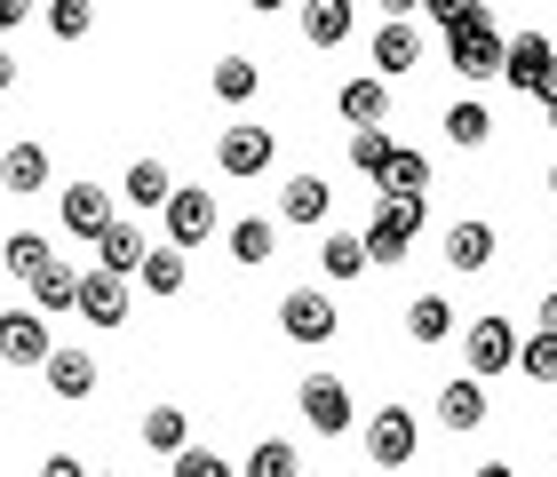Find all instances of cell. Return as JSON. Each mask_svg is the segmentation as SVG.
Returning a JSON list of instances; mask_svg holds the SVG:
<instances>
[{
    "label": "cell",
    "mask_w": 557,
    "mask_h": 477,
    "mask_svg": "<svg viewBox=\"0 0 557 477\" xmlns=\"http://www.w3.org/2000/svg\"><path fill=\"white\" fill-rule=\"evenodd\" d=\"M24 16H33V9H24V0H0V33H16Z\"/></svg>",
    "instance_id": "obj_39"
},
{
    "label": "cell",
    "mask_w": 557,
    "mask_h": 477,
    "mask_svg": "<svg viewBox=\"0 0 557 477\" xmlns=\"http://www.w3.org/2000/svg\"><path fill=\"white\" fill-rule=\"evenodd\" d=\"M48 143H9V152H0V191L9 199H40L48 191Z\"/></svg>",
    "instance_id": "obj_14"
},
{
    "label": "cell",
    "mask_w": 557,
    "mask_h": 477,
    "mask_svg": "<svg viewBox=\"0 0 557 477\" xmlns=\"http://www.w3.org/2000/svg\"><path fill=\"white\" fill-rule=\"evenodd\" d=\"M295 406H302V422H311L319 438H343L350 430V382H343V374H302Z\"/></svg>",
    "instance_id": "obj_3"
},
{
    "label": "cell",
    "mask_w": 557,
    "mask_h": 477,
    "mask_svg": "<svg viewBox=\"0 0 557 477\" xmlns=\"http://www.w3.org/2000/svg\"><path fill=\"white\" fill-rule=\"evenodd\" d=\"M350 33V0H311V9H302V40L311 48H335Z\"/></svg>",
    "instance_id": "obj_30"
},
{
    "label": "cell",
    "mask_w": 557,
    "mask_h": 477,
    "mask_svg": "<svg viewBox=\"0 0 557 477\" xmlns=\"http://www.w3.org/2000/svg\"><path fill=\"white\" fill-rule=\"evenodd\" d=\"M391 152H398V143H391V128H350V167H359L367 184H383Z\"/></svg>",
    "instance_id": "obj_32"
},
{
    "label": "cell",
    "mask_w": 557,
    "mask_h": 477,
    "mask_svg": "<svg viewBox=\"0 0 557 477\" xmlns=\"http://www.w3.org/2000/svg\"><path fill=\"white\" fill-rule=\"evenodd\" d=\"M319 271H326V279H359V271H367V247H359V231H326V247H319Z\"/></svg>",
    "instance_id": "obj_33"
},
{
    "label": "cell",
    "mask_w": 557,
    "mask_h": 477,
    "mask_svg": "<svg viewBox=\"0 0 557 477\" xmlns=\"http://www.w3.org/2000/svg\"><path fill=\"white\" fill-rule=\"evenodd\" d=\"M72 311H81L88 326H128V279H112V271H81Z\"/></svg>",
    "instance_id": "obj_12"
},
{
    "label": "cell",
    "mask_w": 557,
    "mask_h": 477,
    "mask_svg": "<svg viewBox=\"0 0 557 477\" xmlns=\"http://www.w3.org/2000/svg\"><path fill=\"white\" fill-rule=\"evenodd\" d=\"M57 215H64V231H72V239H88V247H96V239H104V223H112L120 208L104 199V184H64V191H57Z\"/></svg>",
    "instance_id": "obj_10"
},
{
    "label": "cell",
    "mask_w": 557,
    "mask_h": 477,
    "mask_svg": "<svg viewBox=\"0 0 557 477\" xmlns=\"http://www.w3.org/2000/svg\"><path fill=\"white\" fill-rule=\"evenodd\" d=\"M48 350H57V342H48V318L33 303L0 311V359H9V366H48Z\"/></svg>",
    "instance_id": "obj_9"
},
{
    "label": "cell",
    "mask_w": 557,
    "mask_h": 477,
    "mask_svg": "<svg viewBox=\"0 0 557 477\" xmlns=\"http://www.w3.org/2000/svg\"><path fill=\"white\" fill-rule=\"evenodd\" d=\"M208 88H215V96H223V104H232V112H239V104H256V88H263V72H256V57H223V64L208 72Z\"/></svg>",
    "instance_id": "obj_23"
},
{
    "label": "cell",
    "mask_w": 557,
    "mask_h": 477,
    "mask_svg": "<svg viewBox=\"0 0 557 477\" xmlns=\"http://www.w3.org/2000/svg\"><path fill=\"white\" fill-rule=\"evenodd\" d=\"M542 112H549V128H557V88H549V96H542Z\"/></svg>",
    "instance_id": "obj_43"
},
{
    "label": "cell",
    "mask_w": 557,
    "mask_h": 477,
    "mask_svg": "<svg viewBox=\"0 0 557 477\" xmlns=\"http://www.w3.org/2000/svg\"><path fill=\"white\" fill-rule=\"evenodd\" d=\"M414 445H422V430H414L407 406H383V414L367 422V462H374V469H407Z\"/></svg>",
    "instance_id": "obj_8"
},
{
    "label": "cell",
    "mask_w": 557,
    "mask_h": 477,
    "mask_svg": "<svg viewBox=\"0 0 557 477\" xmlns=\"http://www.w3.org/2000/svg\"><path fill=\"white\" fill-rule=\"evenodd\" d=\"M271 247H278V231H271L263 215H239V223H232V263H239V271H263Z\"/></svg>",
    "instance_id": "obj_26"
},
{
    "label": "cell",
    "mask_w": 557,
    "mask_h": 477,
    "mask_svg": "<svg viewBox=\"0 0 557 477\" xmlns=\"http://www.w3.org/2000/svg\"><path fill=\"white\" fill-rule=\"evenodd\" d=\"M175 477H232V462H223V454H199V445H184V454H175Z\"/></svg>",
    "instance_id": "obj_37"
},
{
    "label": "cell",
    "mask_w": 557,
    "mask_h": 477,
    "mask_svg": "<svg viewBox=\"0 0 557 477\" xmlns=\"http://www.w3.org/2000/svg\"><path fill=\"white\" fill-rule=\"evenodd\" d=\"M160 215H168V247L175 255L199 247V239H215V191H199V184H175Z\"/></svg>",
    "instance_id": "obj_6"
},
{
    "label": "cell",
    "mask_w": 557,
    "mask_h": 477,
    "mask_svg": "<svg viewBox=\"0 0 557 477\" xmlns=\"http://www.w3.org/2000/svg\"><path fill=\"white\" fill-rule=\"evenodd\" d=\"M462 359H470V382H494V374L518 366V326L510 318H478L462 335Z\"/></svg>",
    "instance_id": "obj_4"
},
{
    "label": "cell",
    "mask_w": 557,
    "mask_h": 477,
    "mask_svg": "<svg viewBox=\"0 0 557 477\" xmlns=\"http://www.w3.org/2000/svg\"><path fill=\"white\" fill-rule=\"evenodd\" d=\"M96 255H104L96 271H112V279H136V271H144V255H151V239L136 231L128 215H112V223H104V239H96Z\"/></svg>",
    "instance_id": "obj_15"
},
{
    "label": "cell",
    "mask_w": 557,
    "mask_h": 477,
    "mask_svg": "<svg viewBox=\"0 0 557 477\" xmlns=\"http://www.w3.org/2000/svg\"><path fill=\"white\" fill-rule=\"evenodd\" d=\"M374 191H383V199H407V208H430V160L398 143V152H391V167H383V184H374Z\"/></svg>",
    "instance_id": "obj_19"
},
{
    "label": "cell",
    "mask_w": 557,
    "mask_h": 477,
    "mask_svg": "<svg viewBox=\"0 0 557 477\" xmlns=\"http://www.w3.org/2000/svg\"><path fill=\"white\" fill-rule=\"evenodd\" d=\"M414 231H422V208H407V199H383L374 208V223H367V263H407V247H414Z\"/></svg>",
    "instance_id": "obj_5"
},
{
    "label": "cell",
    "mask_w": 557,
    "mask_h": 477,
    "mask_svg": "<svg viewBox=\"0 0 557 477\" xmlns=\"http://www.w3.org/2000/svg\"><path fill=\"white\" fill-rule=\"evenodd\" d=\"M326 208H335V191H326V175H287V191H278V223H295V231H311V223H326Z\"/></svg>",
    "instance_id": "obj_16"
},
{
    "label": "cell",
    "mask_w": 557,
    "mask_h": 477,
    "mask_svg": "<svg viewBox=\"0 0 557 477\" xmlns=\"http://www.w3.org/2000/svg\"><path fill=\"white\" fill-rule=\"evenodd\" d=\"M136 279H144V294H160V303H168V294H184V255H175V247L160 239V247L144 255V271H136Z\"/></svg>",
    "instance_id": "obj_31"
},
{
    "label": "cell",
    "mask_w": 557,
    "mask_h": 477,
    "mask_svg": "<svg viewBox=\"0 0 557 477\" xmlns=\"http://www.w3.org/2000/svg\"><path fill=\"white\" fill-rule=\"evenodd\" d=\"M48 255H57V247H48L40 231H9V247H0V271H9V279H16V287H33Z\"/></svg>",
    "instance_id": "obj_24"
},
{
    "label": "cell",
    "mask_w": 557,
    "mask_h": 477,
    "mask_svg": "<svg viewBox=\"0 0 557 477\" xmlns=\"http://www.w3.org/2000/svg\"><path fill=\"white\" fill-rule=\"evenodd\" d=\"M438 422L446 430H478V422H486V382H446L438 390Z\"/></svg>",
    "instance_id": "obj_25"
},
{
    "label": "cell",
    "mask_w": 557,
    "mask_h": 477,
    "mask_svg": "<svg viewBox=\"0 0 557 477\" xmlns=\"http://www.w3.org/2000/svg\"><path fill=\"white\" fill-rule=\"evenodd\" d=\"M88 24H96V9H88V0H57V9H48V33H57V40H81Z\"/></svg>",
    "instance_id": "obj_36"
},
{
    "label": "cell",
    "mask_w": 557,
    "mask_h": 477,
    "mask_svg": "<svg viewBox=\"0 0 557 477\" xmlns=\"http://www.w3.org/2000/svg\"><path fill=\"white\" fill-rule=\"evenodd\" d=\"M486 136H494V112L478 104V96H462V104L446 112V143H462V152H486Z\"/></svg>",
    "instance_id": "obj_28"
},
{
    "label": "cell",
    "mask_w": 557,
    "mask_h": 477,
    "mask_svg": "<svg viewBox=\"0 0 557 477\" xmlns=\"http://www.w3.org/2000/svg\"><path fill=\"white\" fill-rule=\"evenodd\" d=\"M414 64H422V33H414L407 16H391L383 33H374V80L391 88V80H407Z\"/></svg>",
    "instance_id": "obj_13"
},
{
    "label": "cell",
    "mask_w": 557,
    "mask_h": 477,
    "mask_svg": "<svg viewBox=\"0 0 557 477\" xmlns=\"http://www.w3.org/2000/svg\"><path fill=\"white\" fill-rule=\"evenodd\" d=\"M422 16L446 33V72L454 80H502V48L510 33L494 24V9H478V0H422Z\"/></svg>",
    "instance_id": "obj_1"
},
{
    "label": "cell",
    "mask_w": 557,
    "mask_h": 477,
    "mask_svg": "<svg viewBox=\"0 0 557 477\" xmlns=\"http://www.w3.org/2000/svg\"><path fill=\"white\" fill-rule=\"evenodd\" d=\"M184 438H191L184 406H151V414H144V445H151L160 462H175V454H184Z\"/></svg>",
    "instance_id": "obj_27"
},
{
    "label": "cell",
    "mask_w": 557,
    "mask_h": 477,
    "mask_svg": "<svg viewBox=\"0 0 557 477\" xmlns=\"http://www.w3.org/2000/svg\"><path fill=\"white\" fill-rule=\"evenodd\" d=\"M549 199H557V160H549Z\"/></svg>",
    "instance_id": "obj_44"
},
{
    "label": "cell",
    "mask_w": 557,
    "mask_h": 477,
    "mask_svg": "<svg viewBox=\"0 0 557 477\" xmlns=\"http://www.w3.org/2000/svg\"><path fill=\"white\" fill-rule=\"evenodd\" d=\"M96 477H120V469H96Z\"/></svg>",
    "instance_id": "obj_45"
},
{
    "label": "cell",
    "mask_w": 557,
    "mask_h": 477,
    "mask_svg": "<svg viewBox=\"0 0 557 477\" xmlns=\"http://www.w3.org/2000/svg\"><path fill=\"white\" fill-rule=\"evenodd\" d=\"M446 263L454 271H486L494 263V223H478V215L454 223V231H446Z\"/></svg>",
    "instance_id": "obj_21"
},
{
    "label": "cell",
    "mask_w": 557,
    "mask_h": 477,
    "mask_svg": "<svg viewBox=\"0 0 557 477\" xmlns=\"http://www.w3.org/2000/svg\"><path fill=\"white\" fill-rule=\"evenodd\" d=\"M502 80L542 104V96L557 88V48H549V33H518L510 48H502Z\"/></svg>",
    "instance_id": "obj_2"
},
{
    "label": "cell",
    "mask_w": 557,
    "mask_h": 477,
    "mask_svg": "<svg viewBox=\"0 0 557 477\" xmlns=\"http://www.w3.org/2000/svg\"><path fill=\"white\" fill-rule=\"evenodd\" d=\"M168 191H175V175H168L160 160H136L128 175H120V199H128V208H144V215L168 208Z\"/></svg>",
    "instance_id": "obj_22"
},
{
    "label": "cell",
    "mask_w": 557,
    "mask_h": 477,
    "mask_svg": "<svg viewBox=\"0 0 557 477\" xmlns=\"http://www.w3.org/2000/svg\"><path fill=\"white\" fill-rule=\"evenodd\" d=\"M335 112L350 120V128H383V112H391V88L374 80V72H359V80H343V88H335Z\"/></svg>",
    "instance_id": "obj_18"
},
{
    "label": "cell",
    "mask_w": 557,
    "mask_h": 477,
    "mask_svg": "<svg viewBox=\"0 0 557 477\" xmlns=\"http://www.w3.org/2000/svg\"><path fill=\"white\" fill-rule=\"evenodd\" d=\"M278 335L287 342H335V303L319 287H287L278 294Z\"/></svg>",
    "instance_id": "obj_7"
},
{
    "label": "cell",
    "mask_w": 557,
    "mask_h": 477,
    "mask_svg": "<svg viewBox=\"0 0 557 477\" xmlns=\"http://www.w3.org/2000/svg\"><path fill=\"white\" fill-rule=\"evenodd\" d=\"M518 374L525 382H557V335H525L518 342Z\"/></svg>",
    "instance_id": "obj_35"
},
{
    "label": "cell",
    "mask_w": 557,
    "mask_h": 477,
    "mask_svg": "<svg viewBox=\"0 0 557 477\" xmlns=\"http://www.w3.org/2000/svg\"><path fill=\"white\" fill-rule=\"evenodd\" d=\"M239 477H302V462H295V445H287V438H263L256 454H247Z\"/></svg>",
    "instance_id": "obj_34"
},
{
    "label": "cell",
    "mask_w": 557,
    "mask_h": 477,
    "mask_svg": "<svg viewBox=\"0 0 557 477\" xmlns=\"http://www.w3.org/2000/svg\"><path fill=\"white\" fill-rule=\"evenodd\" d=\"M40 477H88V469L72 462V454H48V462H40Z\"/></svg>",
    "instance_id": "obj_38"
},
{
    "label": "cell",
    "mask_w": 557,
    "mask_h": 477,
    "mask_svg": "<svg viewBox=\"0 0 557 477\" xmlns=\"http://www.w3.org/2000/svg\"><path fill=\"white\" fill-rule=\"evenodd\" d=\"M470 477H510V462H478Z\"/></svg>",
    "instance_id": "obj_42"
},
{
    "label": "cell",
    "mask_w": 557,
    "mask_h": 477,
    "mask_svg": "<svg viewBox=\"0 0 557 477\" xmlns=\"http://www.w3.org/2000/svg\"><path fill=\"white\" fill-rule=\"evenodd\" d=\"M24 294H33V311H40V318H57V311H72V294H81V271H72L64 255H48V263H40V279L24 287Z\"/></svg>",
    "instance_id": "obj_20"
},
{
    "label": "cell",
    "mask_w": 557,
    "mask_h": 477,
    "mask_svg": "<svg viewBox=\"0 0 557 477\" xmlns=\"http://www.w3.org/2000/svg\"><path fill=\"white\" fill-rule=\"evenodd\" d=\"M542 335H557V287L542 294Z\"/></svg>",
    "instance_id": "obj_40"
},
{
    "label": "cell",
    "mask_w": 557,
    "mask_h": 477,
    "mask_svg": "<svg viewBox=\"0 0 557 477\" xmlns=\"http://www.w3.org/2000/svg\"><path fill=\"white\" fill-rule=\"evenodd\" d=\"M407 335L414 342H446L454 335V303H446V294H414V303H407Z\"/></svg>",
    "instance_id": "obj_29"
},
{
    "label": "cell",
    "mask_w": 557,
    "mask_h": 477,
    "mask_svg": "<svg viewBox=\"0 0 557 477\" xmlns=\"http://www.w3.org/2000/svg\"><path fill=\"white\" fill-rule=\"evenodd\" d=\"M271 160H278V136L271 128H223L215 136V167L223 175H263Z\"/></svg>",
    "instance_id": "obj_11"
},
{
    "label": "cell",
    "mask_w": 557,
    "mask_h": 477,
    "mask_svg": "<svg viewBox=\"0 0 557 477\" xmlns=\"http://www.w3.org/2000/svg\"><path fill=\"white\" fill-rule=\"evenodd\" d=\"M9 88H16V57L0 48V96H9Z\"/></svg>",
    "instance_id": "obj_41"
},
{
    "label": "cell",
    "mask_w": 557,
    "mask_h": 477,
    "mask_svg": "<svg viewBox=\"0 0 557 477\" xmlns=\"http://www.w3.org/2000/svg\"><path fill=\"white\" fill-rule=\"evenodd\" d=\"M48 390H57L64 398V406H81V398H96V359H88V350H48Z\"/></svg>",
    "instance_id": "obj_17"
}]
</instances>
